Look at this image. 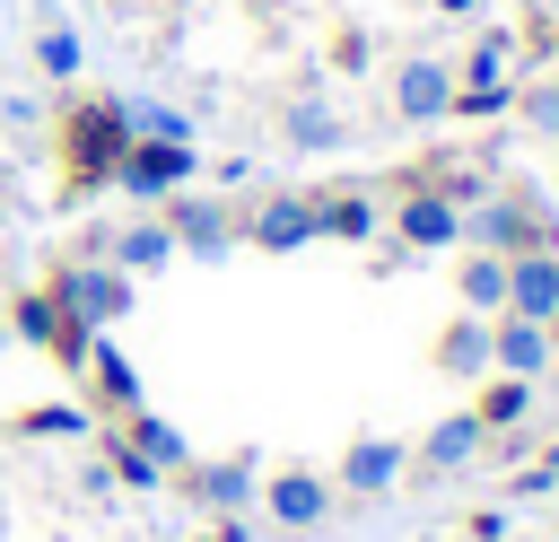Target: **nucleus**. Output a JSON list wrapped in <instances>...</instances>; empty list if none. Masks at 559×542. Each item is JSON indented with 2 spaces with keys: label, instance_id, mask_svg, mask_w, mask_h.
Segmentation results:
<instances>
[{
  "label": "nucleus",
  "instance_id": "nucleus-4",
  "mask_svg": "<svg viewBox=\"0 0 559 542\" xmlns=\"http://www.w3.org/2000/svg\"><path fill=\"white\" fill-rule=\"evenodd\" d=\"M114 184H122L131 201H166V192H183V184H192V140H131L122 166H114Z\"/></svg>",
  "mask_w": 559,
  "mask_h": 542
},
{
  "label": "nucleus",
  "instance_id": "nucleus-23",
  "mask_svg": "<svg viewBox=\"0 0 559 542\" xmlns=\"http://www.w3.org/2000/svg\"><path fill=\"white\" fill-rule=\"evenodd\" d=\"M131 446L157 463V472H183L192 463V446H183V428L175 420H157V411H131Z\"/></svg>",
  "mask_w": 559,
  "mask_h": 542
},
{
  "label": "nucleus",
  "instance_id": "nucleus-2",
  "mask_svg": "<svg viewBox=\"0 0 559 542\" xmlns=\"http://www.w3.org/2000/svg\"><path fill=\"white\" fill-rule=\"evenodd\" d=\"M463 236H472L480 254H533V245H559V236H550V210H542L533 192H489V201H472Z\"/></svg>",
  "mask_w": 559,
  "mask_h": 542
},
{
  "label": "nucleus",
  "instance_id": "nucleus-21",
  "mask_svg": "<svg viewBox=\"0 0 559 542\" xmlns=\"http://www.w3.org/2000/svg\"><path fill=\"white\" fill-rule=\"evenodd\" d=\"M280 131H288V149H306V157H314V149H341V114L314 105V96H297V105L280 114Z\"/></svg>",
  "mask_w": 559,
  "mask_h": 542
},
{
  "label": "nucleus",
  "instance_id": "nucleus-1",
  "mask_svg": "<svg viewBox=\"0 0 559 542\" xmlns=\"http://www.w3.org/2000/svg\"><path fill=\"white\" fill-rule=\"evenodd\" d=\"M131 149V96H87L70 114V184H114Z\"/></svg>",
  "mask_w": 559,
  "mask_h": 542
},
{
  "label": "nucleus",
  "instance_id": "nucleus-33",
  "mask_svg": "<svg viewBox=\"0 0 559 542\" xmlns=\"http://www.w3.org/2000/svg\"><path fill=\"white\" fill-rule=\"evenodd\" d=\"M542 332H550V350H559V315H550V323H542Z\"/></svg>",
  "mask_w": 559,
  "mask_h": 542
},
{
  "label": "nucleus",
  "instance_id": "nucleus-32",
  "mask_svg": "<svg viewBox=\"0 0 559 542\" xmlns=\"http://www.w3.org/2000/svg\"><path fill=\"white\" fill-rule=\"evenodd\" d=\"M437 9H445V17H472V9H480V0H437Z\"/></svg>",
  "mask_w": 559,
  "mask_h": 542
},
{
  "label": "nucleus",
  "instance_id": "nucleus-12",
  "mask_svg": "<svg viewBox=\"0 0 559 542\" xmlns=\"http://www.w3.org/2000/svg\"><path fill=\"white\" fill-rule=\"evenodd\" d=\"M489 367L533 385V376L550 367V332H542V323H524V315H498V323H489Z\"/></svg>",
  "mask_w": 559,
  "mask_h": 542
},
{
  "label": "nucleus",
  "instance_id": "nucleus-34",
  "mask_svg": "<svg viewBox=\"0 0 559 542\" xmlns=\"http://www.w3.org/2000/svg\"><path fill=\"white\" fill-rule=\"evenodd\" d=\"M542 463H550V481H559V446H550V455H542Z\"/></svg>",
  "mask_w": 559,
  "mask_h": 542
},
{
  "label": "nucleus",
  "instance_id": "nucleus-29",
  "mask_svg": "<svg viewBox=\"0 0 559 542\" xmlns=\"http://www.w3.org/2000/svg\"><path fill=\"white\" fill-rule=\"evenodd\" d=\"M515 105H524V122H533V131H559V87H524Z\"/></svg>",
  "mask_w": 559,
  "mask_h": 542
},
{
  "label": "nucleus",
  "instance_id": "nucleus-14",
  "mask_svg": "<svg viewBox=\"0 0 559 542\" xmlns=\"http://www.w3.org/2000/svg\"><path fill=\"white\" fill-rule=\"evenodd\" d=\"M105 262H114L122 280H140V271H157V262H175V236H166V219H140V227H122V236H105Z\"/></svg>",
  "mask_w": 559,
  "mask_h": 542
},
{
  "label": "nucleus",
  "instance_id": "nucleus-30",
  "mask_svg": "<svg viewBox=\"0 0 559 542\" xmlns=\"http://www.w3.org/2000/svg\"><path fill=\"white\" fill-rule=\"evenodd\" d=\"M463 79H507V44H498V35H489V44H480V52H472V61H463Z\"/></svg>",
  "mask_w": 559,
  "mask_h": 542
},
{
  "label": "nucleus",
  "instance_id": "nucleus-3",
  "mask_svg": "<svg viewBox=\"0 0 559 542\" xmlns=\"http://www.w3.org/2000/svg\"><path fill=\"white\" fill-rule=\"evenodd\" d=\"M52 297H61L70 323H87V332H114V323L131 315V280H122L114 262H70V271L52 280Z\"/></svg>",
  "mask_w": 559,
  "mask_h": 542
},
{
  "label": "nucleus",
  "instance_id": "nucleus-6",
  "mask_svg": "<svg viewBox=\"0 0 559 542\" xmlns=\"http://www.w3.org/2000/svg\"><path fill=\"white\" fill-rule=\"evenodd\" d=\"M393 114H402V122H445V114H454V70L428 61V52H411V61L393 70Z\"/></svg>",
  "mask_w": 559,
  "mask_h": 542
},
{
  "label": "nucleus",
  "instance_id": "nucleus-10",
  "mask_svg": "<svg viewBox=\"0 0 559 542\" xmlns=\"http://www.w3.org/2000/svg\"><path fill=\"white\" fill-rule=\"evenodd\" d=\"M245 236H253L262 254H297V245H314V192H271V201L245 219Z\"/></svg>",
  "mask_w": 559,
  "mask_h": 542
},
{
  "label": "nucleus",
  "instance_id": "nucleus-8",
  "mask_svg": "<svg viewBox=\"0 0 559 542\" xmlns=\"http://www.w3.org/2000/svg\"><path fill=\"white\" fill-rule=\"evenodd\" d=\"M393 236H402L411 254H445V245L463 236V210H454L445 192H428V184H419V192H402V210H393Z\"/></svg>",
  "mask_w": 559,
  "mask_h": 542
},
{
  "label": "nucleus",
  "instance_id": "nucleus-11",
  "mask_svg": "<svg viewBox=\"0 0 559 542\" xmlns=\"http://www.w3.org/2000/svg\"><path fill=\"white\" fill-rule=\"evenodd\" d=\"M262 498H271V516H280L288 533H314V525L332 516V481H323V472H306V463H288Z\"/></svg>",
  "mask_w": 559,
  "mask_h": 542
},
{
  "label": "nucleus",
  "instance_id": "nucleus-35",
  "mask_svg": "<svg viewBox=\"0 0 559 542\" xmlns=\"http://www.w3.org/2000/svg\"><path fill=\"white\" fill-rule=\"evenodd\" d=\"M105 9H140V0H105Z\"/></svg>",
  "mask_w": 559,
  "mask_h": 542
},
{
  "label": "nucleus",
  "instance_id": "nucleus-27",
  "mask_svg": "<svg viewBox=\"0 0 559 542\" xmlns=\"http://www.w3.org/2000/svg\"><path fill=\"white\" fill-rule=\"evenodd\" d=\"M105 455H114V481H131V490H157V481H166V472H157L140 446H105Z\"/></svg>",
  "mask_w": 559,
  "mask_h": 542
},
{
  "label": "nucleus",
  "instance_id": "nucleus-28",
  "mask_svg": "<svg viewBox=\"0 0 559 542\" xmlns=\"http://www.w3.org/2000/svg\"><path fill=\"white\" fill-rule=\"evenodd\" d=\"M26 428H35V437H79L87 420H79L70 402H44V411H26Z\"/></svg>",
  "mask_w": 559,
  "mask_h": 542
},
{
  "label": "nucleus",
  "instance_id": "nucleus-31",
  "mask_svg": "<svg viewBox=\"0 0 559 542\" xmlns=\"http://www.w3.org/2000/svg\"><path fill=\"white\" fill-rule=\"evenodd\" d=\"M550 490H559L550 463H524V472H515V498H550Z\"/></svg>",
  "mask_w": 559,
  "mask_h": 542
},
{
  "label": "nucleus",
  "instance_id": "nucleus-18",
  "mask_svg": "<svg viewBox=\"0 0 559 542\" xmlns=\"http://www.w3.org/2000/svg\"><path fill=\"white\" fill-rule=\"evenodd\" d=\"M437 367H445V376H489V323H480V315H454V323L437 332Z\"/></svg>",
  "mask_w": 559,
  "mask_h": 542
},
{
  "label": "nucleus",
  "instance_id": "nucleus-20",
  "mask_svg": "<svg viewBox=\"0 0 559 542\" xmlns=\"http://www.w3.org/2000/svg\"><path fill=\"white\" fill-rule=\"evenodd\" d=\"M79 61H87L79 26H61V17L44 9V26H35V70H44V79H79Z\"/></svg>",
  "mask_w": 559,
  "mask_h": 542
},
{
  "label": "nucleus",
  "instance_id": "nucleus-13",
  "mask_svg": "<svg viewBox=\"0 0 559 542\" xmlns=\"http://www.w3.org/2000/svg\"><path fill=\"white\" fill-rule=\"evenodd\" d=\"M402 463H411V455H402L393 437H358V446L341 455V490H349V498H384V490L402 481Z\"/></svg>",
  "mask_w": 559,
  "mask_h": 542
},
{
  "label": "nucleus",
  "instance_id": "nucleus-25",
  "mask_svg": "<svg viewBox=\"0 0 559 542\" xmlns=\"http://www.w3.org/2000/svg\"><path fill=\"white\" fill-rule=\"evenodd\" d=\"M515 87L507 79H454V114H507Z\"/></svg>",
  "mask_w": 559,
  "mask_h": 542
},
{
  "label": "nucleus",
  "instance_id": "nucleus-15",
  "mask_svg": "<svg viewBox=\"0 0 559 542\" xmlns=\"http://www.w3.org/2000/svg\"><path fill=\"white\" fill-rule=\"evenodd\" d=\"M480 437H489V428H480V411H454V420H437V428H428L419 463H428V472H463V463L480 455Z\"/></svg>",
  "mask_w": 559,
  "mask_h": 542
},
{
  "label": "nucleus",
  "instance_id": "nucleus-24",
  "mask_svg": "<svg viewBox=\"0 0 559 542\" xmlns=\"http://www.w3.org/2000/svg\"><path fill=\"white\" fill-rule=\"evenodd\" d=\"M524 411H533V385H524V376H498V385L480 393V428H515Z\"/></svg>",
  "mask_w": 559,
  "mask_h": 542
},
{
  "label": "nucleus",
  "instance_id": "nucleus-16",
  "mask_svg": "<svg viewBox=\"0 0 559 542\" xmlns=\"http://www.w3.org/2000/svg\"><path fill=\"white\" fill-rule=\"evenodd\" d=\"M192 498H201L210 516H236V507L253 498V455H227V463H201V472H192Z\"/></svg>",
  "mask_w": 559,
  "mask_h": 542
},
{
  "label": "nucleus",
  "instance_id": "nucleus-7",
  "mask_svg": "<svg viewBox=\"0 0 559 542\" xmlns=\"http://www.w3.org/2000/svg\"><path fill=\"white\" fill-rule=\"evenodd\" d=\"M166 236H175L183 254H201V262H218V254L236 245V219H227L218 201H201V192H166Z\"/></svg>",
  "mask_w": 559,
  "mask_h": 542
},
{
  "label": "nucleus",
  "instance_id": "nucleus-5",
  "mask_svg": "<svg viewBox=\"0 0 559 542\" xmlns=\"http://www.w3.org/2000/svg\"><path fill=\"white\" fill-rule=\"evenodd\" d=\"M507 315H524V323H550L559 315V245L507 254Z\"/></svg>",
  "mask_w": 559,
  "mask_h": 542
},
{
  "label": "nucleus",
  "instance_id": "nucleus-26",
  "mask_svg": "<svg viewBox=\"0 0 559 542\" xmlns=\"http://www.w3.org/2000/svg\"><path fill=\"white\" fill-rule=\"evenodd\" d=\"M131 140H192V122H183L175 105H140V96H131Z\"/></svg>",
  "mask_w": 559,
  "mask_h": 542
},
{
  "label": "nucleus",
  "instance_id": "nucleus-17",
  "mask_svg": "<svg viewBox=\"0 0 559 542\" xmlns=\"http://www.w3.org/2000/svg\"><path fill=\"white\" fill-rule=\"evenodd\" d=\"M454 288H463V306L472 315H507V254H463V271H454Z\"/></svg>",
  "mask_w": 559,
  "mask_h": 542
},
{
  "label": "nucleus",
  "instance_id": "nucleus-22",
  "mask_svg": "<svg viewBox=\"0 0 559 542\" xmlns=\"http://www.w3.org/2000/svg\"><path fill=\"white\" fill-rule=\"evenodd\" d=\"M314 236H341V245H358V236H376V210H367L358 192H314Z\"/></svg>",
  "mask_w": 559,
  "mask_h": 542
},
{
  "label": "nucleus",
  "instance_id": "nucleus-19",
  "mask_svg": "<svg viewBox=\"0 0 559 542\" xmlns=\"http://www.w3.org/2000/svg\"><path fill=\"white\" fill-rule=\"evenodd\" d=\"M87 376H96V393H105L114 411H140V376H131V358H122V350H114L105 332L87 341Z\"/></svg>",
  "mask_w": 559,
  "mask_h": 542
},
{
  "label": "nucleus",
  "instance_id": "nucleus-9",
  "mask_svg": "<svg viewBox=\"0 0 559 542\" xmlns=\"http://www.w3.org/2000/svg\"><path fill=\"white\" fill-rule=\"evenodd\" d=\"M17 332H26L35 350H52V358H87V341H96L87 323H70V306H61L52 288H26V297H17Z\"/></svg>",
  "mask_w": 559,
  "mask_h": 542
}]
</instances>
